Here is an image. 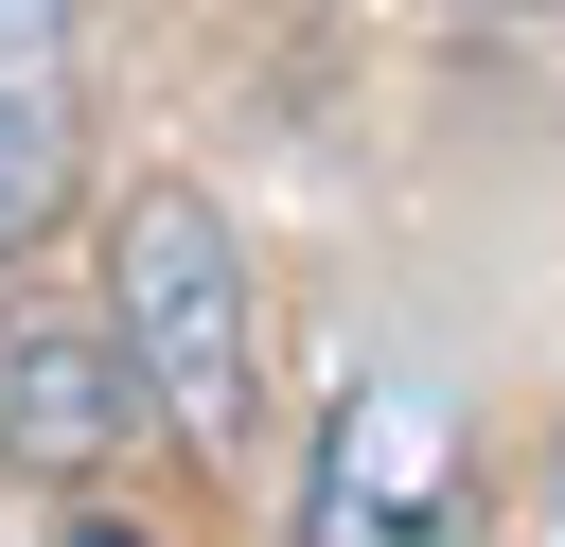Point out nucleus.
<instances>
[{
  "label": "nucleus",
  "instance_id": "obj_1",
  "mask_svg": "<svg viewBox=\"0 0 565 547\" xmlns=\"http://www.w3.org/2000/svg\"><path fill=\"white\" fill-rule=\"evenodd\" d=\"M106 335L141 353V388H159V423H177V441L247 459V406H265V282H247L230 194L141 176V194L106 212Z\"/></svg>",
  "mask_w": 565,
  "mask_h": 547
},
{
  "label": "nucleus",
  "instance_id": "obj_2",
  "mask_svg": "<svg viewBox=\"0 0 565 547\" xmlns=\"http://www.w3.org/2000/svg\"><path fill=\"white\" fill-rule=\"evenodd\" d=\"M441 529H459V423H441V388H406V371L335 388L318 476H300V547H441Z\"/></svg>",
  "mask_w": 565,
  "mask_h": 547
},
{
  "label": "nucleus",
  "instance_id": "obj_3",
  "mask_svg": "<svg viewBox=\"0 0 565 547\" xmlns=\"http://www.w3.org/2000/svg\"><path fill=\"white\" fill-rule=\"evenodd\" d=\"M141 423H159V388L106 318H0V476L88 494V476H124Z\"/></svg>",
  "mask_w": 565,
  "mask_h": 547
},
{
  "label": "nucleus",
  "instance_id": "obj_4",
  "mask_svg": "<svg viewBox=\"0 0 565 547\" xmlns=\"http://www.w3.org/2000/svg\"><path fill=\"white\" fill-rule=\"evenodd\" d=\"M53 212H71V106L35 53H0V265H35Z\"/></svg>",
  "mask_w": 565,
  "mask_h": 547
},
{
  "label": "nucleus",
  "instance_id": "obj_5",
  "mask_svg": "<svg viewBox=\"0 0 565 547\" xmlns=\"http://www.w3.org/2000/svg\"><path fill=\"white\" fill-rule=\"evenodd\" d=\"M424 18H441V35H547L565 0H424Z\"/></svg>",
  "mask_w": 565,
  "mask_h": 547
},
{
  "label": "nucleus",
  "instance_id": "obj_6",
  "mask_svg": "<svg viewBox=\"0 0 565 547\" xmlns=\"http://www.w3.org/2000/svg\"><path fill=\"white\" fill-rule=\"evenodd\" d=\"M53 18H71V0H0V53H53Z\"/></svg>",
  "mask_w": 565,
  "mask_h": 547
},
{
  "label": "nucleus",
  "instance_id": "obj_7",
  "mask_svg": "<svg viewBox=\"0 0 565 547\" xmlns=\"http://www.w3.org/2000/svg\"><path fill=\"white\" fill-rule=\"evenodd\" d=\"M53 547H141V529H124V512H71V529H53Z\"/></svg>",
  "mask_w": 565,
  "mask_h": 547
}]
</instances>
